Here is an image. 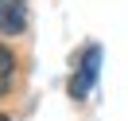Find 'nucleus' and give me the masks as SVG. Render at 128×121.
<instances>
[{"instance_id":"nucleus-4","label":"nucleus","mask_w":128,"mask_h":121,"mask_svg":"<svg viewBox=\"0 0 128 121\" xmlns=\"http://www.w3.org/2000/svg\"><path fill=\"white\" fill-rule=\"evenodd\" d=\"M0 121H8V117H0Z\"/></svg>"},{"instance_id":"nucleus-1","label":"nucleus","mask_w":128,"mask_h":121,"mask_svg":"<svg viewBox=\"0 0 128 121\" xmlns=\"http://www.w3.org/2000/svg\"><path fill=\"white\" fill-rule=\"evenodd\" d=\"M97 63H101V47H86L82 66L74 70V78H70V94H74V98H86L89 90H93V82H97Z\"/></svg>"},{"instance_id":"nucleus-3","label":"nucleus","mask_w":128,"mask_h":121,"mask_svg":"<svg viewBox=\"0 0 128 121\" xmlns=\"http://www.w3.org/2000/svg\"><path fill=\"white\" fill-rule=\"evenodd\" d=\"M12 82H16V55L0 43V94H8Z\"/></svg>"},{"instance_id":"nucleus-2","label":"nucleus","mask_w":128,"mask_h":121,"mask_svg":"<svg viewBox=\"0 0 128 121\" xmlns=\"http://www.w3.org/2000/svg\"><path fill=\"white\" fill-rule=\"evenodd\" d=\"M24 27V0H0V31Z\"/></svg>"}]
</instances>
